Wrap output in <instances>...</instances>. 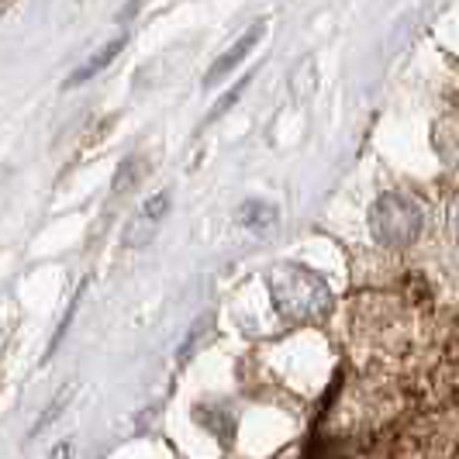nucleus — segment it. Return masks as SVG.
Listing matches in <instances>:
<instances>
[{
	"label": "nucleus",
	"instance_id": "7",
	"mask_svg": "<svg viewBox=\"0 0 459 459\" xmlns=\"http://www.w3.org/2000/svg\"><path fill=\"white\" fill-rule=\"evenodd\" d=\"M69 397H73V387H66V391H59V397H56V401L48 404L46 411H42V418H39V421L31 425V438H39V436H42V432H46V429H48V421H56L59 414L66 411V401H69Z\"/></svg>",
	"mask_w": 459,
	"mask_h": 459
},
{
	"label": "nucleus",
	"instance_id": "1",
	"mask_svg": "<svg viewBox=\"0 0 459 459\" xmlns=\"http://www.w3.org/2000/svg\"><path fill=\"white\" fill-rule=\"evenodd\" d=\"M270 298H273L276 311L290 322H318L332 311V290L322 276L307 266H280L276 273L266 276Z\"/></svg>",
	"mask_w": 459,
	"mask_h": 459
},
{
	"label": "nucleus",
	"instance_id": "5",
	"mask_svg": "<svg viewBox=\"0 0 459 459\" xmlns=\"http://www.w3.org/2000/svg\"><path fill=\"white\" fill-rule=\"evenodd\" d=\"M128 46V35H117V39H111V42H104V46L97 48L93 56H87L80 66L73 69V76L66 80V87L73 91V87H80V83H91L97 73H104V69L115 63L117 56H121V48Z\"/></svg>",
	"mask_w": 459,
	"mask_h": 459
},
{
	"label": "nucleus",
	"instance_id": "2",
	"mask_svg": "<svg viewBox=\"0 0 459 459\" xmlns=\"http://www.w3.org/2000/svg\"><path fill=\"white\" fill-rule=\"evenodd\" d=\"M421 225H425L421 207L408 197H401V194L380 197L369 211V229L384 246H411L421 235Z\"/></svg>",
	"mask_w": 459,
	"mask_h": 459
},
{
	"label": "nucleus",
	"instance_id": "3",
	"mask_svg": "<svg viewBox=\"0 0 459 459\" xmlns=\"http://www.w3.org/2000/svg\"><path fill=\"white\" fill-rule=\"evenodd\" d=\"M169 190H162V194H152L145 204L135 211V218L128 221V229H125V246H132V249H142V246H149L152 238H156V231L162 229V218H166V211H169Z\"/></svg>",
	"mask_w": 459,
	"mask_h": 459
},
{
	"label": "nucleus",
	"instance_id": "8",
	"mask_svg": "<svg viewBox=\"0 0 459 459\" xmlns=\"http://www.w3.org/2000/svg\"><path fill=\"white\" fill-rule=\"evenodd\" d=\"M249 83H253V76L246 73V76H242V80H238V83H235V87H231V91L225 93V97H221V104H218V108H214V111L207 115V121H214V117H221V115H225L229 108H235V100H238V97L246 93V87H249Z\"/></svg>",
	"mask_w": 459,
	"mask_h": 459
},
{
	"label": "nucleus",
	"instance_id": "6",
	"mask_svg": "<svg viewBox=\"0 0 459 459\" xmlns=\"http://www.w3.org/2000/svg\"><path fill=\"white\" fill-rule=\"evenodd\" d=\"M238 221L246 225V231H253V235H259V238H266V235L276 229L280 214H276V207L266 204V201H246V204L238 207Z\"/></svg>",
	"mask_w": 459,
	"mask_h": 459
},
{
	"label": "nucleus",
	"instance_id": "9",
	"mask_svg": "<svg viewBox=\"0 0 459 459\" xmlns=\"http://www.w3.org/2000/svg\"><path fill=\"white\" fill-rule=\"evenodd\" d=\"M69 456H73V446H69V442H63V446L52 453V459H69Z\"/></svg>",
	"mask_w": 459,
	"mask_h": 459
},
{
	"label": "nucleus",
	"instance_id": "4",
	"mask_svg": "<svg viewBox=\"0 0 459 459\" xmlns=\"http://www.w3.org/2000/svg\"><path fill=\"white\" fill-rule=\"evenodd\" d=\"M263 31H266V24L255 22L253 28L246 31V35H238V39H235V42H231V46L225 48V52H221V56H218L214 63H211V69H207V76H204V87H214L218 80H225L231 69L238 66V63H242V59H246V56H249V52H253L255 46H259Z\"/></svg>",
	"mask_w": 459,
	"mask_h": 459
}]
</instances>
